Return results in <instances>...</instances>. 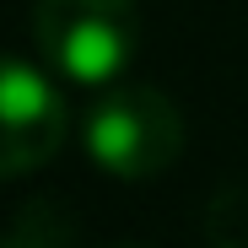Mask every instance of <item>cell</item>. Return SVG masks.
<instances>
[{"instance_id":"1","label":"cell","mask_w":248,"mask_h":248,"mask_svg":"<svg viewBox=\"0 0 248 248\" xmlns=\"http://www.w3.org/2000/svg\"><path fill=\"white\" fill-rule=\"evenodd\" d=\"M32 38L65 81L108 87L140 49V6L135 0H38Z\"/></svg>"},{"instance_id":"3","label":"cell","mask_w":248,"mask_h":248,"mask_svg":"<svg viewBox=\"0 0 248 248\" xmlns=\"http://www.w3.org/2000/svg\"><path fill=\"white\" fill-rule=\"evenodd\" d=\"M70 113L60 87L16 54H0V178L32 173L65 146Z\"/></svg>"},{"instance_id":"4","label":"cell","mask_w":248,"mask_h":248,"mask_svg":"<svg viewBox=\"0 0 248 248\" xmlns=\"http://www.w3.org/2000/svg\"><path fill=\"white\" fill-rule=\"evenodd\" d=\"M0 248H70V216L54 200H27L0 232Z\"/></svg>"},{"instance_id":"2","label":"cell","mask_w":248,"mask_h":248,"mask_svg":"<svg viewBox=\"0 0 248 248\" xmlns=\"http://www.w3.org/2000/svg\"><path fill=\"white\" fill-rule=\"evenodd\" d=\"M184 151V113L156 87H113L87 113V156L113 178H156Z\"/></svg>"}]
</instances>
